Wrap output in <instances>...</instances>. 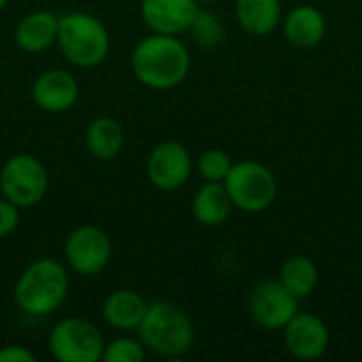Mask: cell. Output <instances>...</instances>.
Segmentation results:
<instances>
[{
    "mask_svg": "<svg viewBox=\"0 0 362 362\" xmlns=\"http://www.w3.org/2000/svg\"><path fill=\"white\" fill-rule=\"evenodd\" d=\"M104 346L102 331L78 316L59 320L49 333V352L59 362H100Z\"/></svg>",
    "mask_w": 362,
    "mask_h": 362,
    "instance_id": "7",
    "label": "cell"
},
{
    "mask_svg": "<svg viewBox=\"0 0 362 362\" xmlns=\"http://www.w3.org/2000/svg\"><path fill=\"white\" fill-rule=\"evenodd\" d=\"M278 280L291 295H295L301 301V299H308L316 291L320 276H318L316 263L310 257L295 255L284 261Z\"/></svg>",
    "mask_w": 362,
    "mask_h": 362,
    "instance_id": "20",
    "label": "cell"
},
{
    "mask_svg": "<svg viewBox=\"0 0 362 362\" xmlns=\"http://www.w3.org/2000/svg\"><path fill=\"white\" fill-rule=\"evenodd\" d=\"M189 70L191 53L178 36L151 32L132 51V72L136 81L153 91L178 87L189 76Z\"/></svg>",
    "mask_w": 362,
    "mask_h": 362,
    "instance_id": "1",
    "label": "cell"
},
{
    "mask_svg": "<svg viewBox=\"0 0 362 362\" xmlns=\"http://www.w3.org/2000/svg\"><path fill=\"white\" fill-rule=\"evenodd\" d=\"M197 11L195 0H140V17L155 34L180 36L189 32Z\"/></svg>",
    "mask_w": 362,
    "mask_h": 362,
    "instance_id": "13",
    "label": "cell"
},
{
    "mask_svg": "<svg viewBox=\"0 0 362 362\" xmlns=\"http://www.w3.org/2000/svg\"><path fill=\"white\" fill-rule=\"evenodd\" d=\"M64 257L68 267L85 278L102 274L112 257V242L98 225L74 227L64 242Z\"/></svg>",
    "mask_w": 362,
    "mask_h": 362,
    "instance_id": "8",
    "label": "cell"
},
{
    "mask_svg": "<svg viewBox=\"0 0 362 362\" xmlns=\"http://www.w3.org/2000/svg\"><path fill=\"white\" fill-rule=\"evenodd\" d=\"M282 331L286 350L299 361H318L331 346V331L316 314L297 312Z\"/></svg>",
    "mask_w": 362,
    "mask_h": 362,
    "instance_id": "11",
    "label": "cell"
},
{
    "mask_svg": "<svg viewBox=\"0 0 362 362\" xmlns=\"http://www.w3.org/2000/svg\"><path fill=\"white\" fill-rule=\"evenodd\" d=\"M282 17V0H235V19L250 36L276 32Z\"/></svg>",
    "mask_w": 362,
    "mask_h": 362,
    "instance_id": "17",
    "label": "cell"
},
{
    "mask_svg": "<svg viewBox=\"0 0 362 362\" xmlns=\"http://www.w3.org/2000/svg\"><path fill=\"white\" fill-rule=\"evenodd\" d=\"M193 172V157L178 140H163L155 144L146 157V178L159 191L182 189Z\"/></svg>",
    "mask_w": 362,
    "mask_h": 362,
    "instance_id": "9",
    "label": "cell"
},
{
    "mask_svg": "<svg viewBox=\"0 0 362 362\" xmlns=\"http://www.w3.org/2000/svg\"><path fill=\"white\" fill-rule=\"evenodd\" d=\"M197 4H210V2H216V0H195Z\"/></svg>",
    "mask_w": 362,
    "mask_h": 362,
    "instance_id": "26",
    "label": "cell"
},
{
    "mask_svg": "<svg viewBox=\"0 0 362 362\" xmlns=\"http://www.w3.org/2000/svg\"><path fill=\"white\" fill-rule=\"evenodd\" d=\"M6 2H8V0H0V11H2V8L6 6Z\"/></svg>",
    "mask_w": 362,
    "mask_h": 362,
    "instance_id": "27",
    "label": "cell"
},
{
    "mask_svg": "<svg viewBox=\"0 0 362 362\" xmlns=\"http://www.w3.org/2000/svg\"><path fill=\"white\" fill-rule=\"evenodd\" d=\"M282 30L286 40L297 49H314L327 36V17L312 4H299L282 17Z\"/></svg>",
    "mask_w": 362,
    "mask_h": 362,
    "instance_id": "14",
    "label": "cell"
},
{
    "mask_svg": "<svg viewBox=\"0 0 362 362\" xmlns=\"http://www.w3.org/2000/svg\"><path fill=\"white\" fill-rule=\"evenodd\" d=\"M62 55L76 68H95L110 53V34L104 21L85 11H72L59 17L57 40Z\"/></svg>",
    "mask_w": 362,
    "mask_h": 362,
    "instance_id": "4",
    "label": "cell"
},
{
    "mask_svg": "<svg viewBox=\"0 0 362 362\" xmlns=\"http://www.w3.org/2000/svg\"><path fill=\"white\" fill-rule=\"evenodd\" d=\"M146 310H148V301L140 293L132 288H119L104 299L102 318L110 329L129 333V331H138Z\"/></svg>",
    "mask_w": 362,
    "mask_h": 362,
    "instance_id": "15",
    "label": "cell"
},
{
    "mask_svg": "<svg viewBox=\"0 0 362 362\" xmlns=\"http://www.w3.org/2000/svg\"><path fill=\"white\" fill-rule=\"evenodd\" d=\"M146 358V348L142 346L140 339L121 335L115 337L104 346L102 362H144Z\"/></svg>",
    "mask_w": 362,
    "mask_h": 362,
    "instance_id": "23",
    "label": "cell"
},
{
    "mask_svg": "<svg viewBox=\"0 0 362 362\" xmlns=\"http://www.w3.org/2000/svg\"><path fill=\"white\" fill-rule=\"evenodd\" d=\"M231 165H233V161H231L229 153H225L221 148H208L195 161L197 174L204 178V182H223L227 178Z\"/></svg>",
    "mask_w": 362,
    "mask_h": 362,
    "instance_id": "22",
    "label": "cell"
},
{
    "mask_svg": "<svg viewBox=\"0 0 362 362\" xmlns=\"http://www.w3.org/2000/svg\"><path fill=\"white\" fill-rule=\"evenodd\" d=\"M49 191V172L45 163L30 155H11L0 168V193L17 208H32Z\"/></svg>",
    "mask_w": 362,
    "mask_h": 362,
    "instance_id": "6",
    "label": "cell"
},
{
    "mask_svg": "<svg viewBox=\"0 0 362 362\" xmlns=\"http://www.w3.org/2000/svg\"><path fill=\"white\" fill-rule=\"evenodd\" d=\"M36 356L32 350H28L25 346H15V344H8V346H2L0 348V362H34Z\"/></svg>",
    "mask_w": 362,
    "mask_h": 362,
    "instance_id": "25",
    "label": "cell"
},
{
    "mask_svg": "<svg viewBox=\"0 0 362 362\" xmlns=\"http://www.w3.org/2000/svg\"><path fill=\"white\" fill-rule=\"evenodd\" d=\"M248 312L261 329L282 331L299 312V299L291 295L280 280H265L250 291Z\"/></svg>",
    "mask_w": 362,
    "mask_h": 362,
    "instance_id": "10",
    "label": "cell"
},
{
    "mask_svg": "<svg viewBox=\"0 0 362 362\" xmlns=\"http://www.w3.org/2000/svg\"><path fill=\"white\" fill-rule=\"evenodd\" d=\"M85 144L87 151L100 159V161H112L125 144V134L123 127L117 119L112 117H95L85 132Z\"/></svg>",
    "mask_w": 362,
    "mask_h": 362,
    "instance_id": "19",
    "label": "cell"
},
{
    "mask_svg": "<svg viewBox=\"0 0 362 362\" xmlns=\"http://www.w3.org/2000/svg\"><path fill=\"white\" fill-rule=\"evenodd\" d=\"M189 32L195 38V42L202 45V47H216L223 40V34H225L221 17L216 13L208 11V8H202V6L193 17V23H191Z\"/></svg>",
    "mask_w": 362,
    "mask_h": 362,
    "instance_id": "21",
    "label": "cell"
},
{
    "mask_svg": "<svg viewBox=\"0 0 362 362\" xmlns=\"http://www.w3.org/2000/svg\"><path fill=\"white\" fill-rule=\"evenodd\" d=\"M32 100L42 112H68L78 102V81L64 68L45 70L32 83Z\"/></svg>",
    "mask_w": 362,
    "mask_h": 362,
    "instance_id": "12",
    "label": "cell"
},
{
    "mask_svg": "<svg viewBox=\"0 0 362 362\" xmlns=\"http://www.w3.org/2000/svg\"><path fill=\"white\" fill-rule=\"evenodd\" d=\"M21 208H17L13 202H8L6 197L0 199V240L11 235L17 227H19V221H21V214H19Z\"/></svg>",
    "mask_w": 362,
    "mask_h": 362,
    "instance_id": "24",
    "label": "cell"
},
{
    "mask_svg": "<svg viewBox=\"0 0 362 362\" xmlns=\"http://www.w3.org/2000/svg\"><path fill=\"white\" fill-rule=\"evenodd\" d=\"M70 291V278L64 263L55 259L32 261L17 278L13 297L17 308L34 318H45L57 312Z\"/></svg>",
    "mask_w": 362,
    "mask_h": 362,
    "instance_id": "2",
    "label": "cell"
},
{
    "mask_svg": "<svg viewBox=\"0 0 362 362\" xmlns=\"http://www.w3.org/2000/svg\"><path fill=\"white\" fill-rule=\"evenodd\" d=\"M138 339L146 352L161 358H180L193 348L195 327L182 308L170 301H153L138 327Z\"/></svg>",
    "mask_w": 362,
    "mask_h": 362,
    "instance_id": "3",
    "label": "cell"
},
{
    "mask_svg": "<svg viewBox=\"0 0 362 362\" xmlns=\"http://www.w3.org/2000/svg\"><path fill=\"white\" fill-rule=\"evenodd\" d=\"M59 17L51 11H32L15 28V45L25 53H42L57 40Z\"/></svg>",
    "mask_w": 362,
    "mask_h": 362,
    "instance_id": "16",
    "label": "cell"
},
{
    "mask_svg": "<svg viewBox=\"0 0 362 362\" xmlns=\"http://www.w3.org/2000/svg\"><path fill=\"white\" fill-rule=\"evenodd\" d=\"M193 216L204 227H221L233 212V204L223 182H204L191 202Z\"/></svg>",
    "mask_w": 362,
    "mask_h": 362,
    "instance_id": "18",
    "label": "cell"
},
{
    "mask_svg": "<svg viewBox=\"0 0 362 362\" xmlns=\"http://www.w3.org/2000/svg\"><path fill=\"white\" fill-rule=\"evenodd\" d=\"M223 185L233 208L248 214H261L269 210L278 197V180L274 172L255 159L233 163Z\"/></svg>",
    "mask_w": 362,
    "mask_h": 362,
    "instance_id": "5",
    "label": "cell"
}]
</instances>
